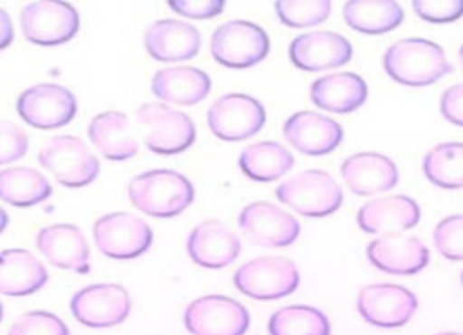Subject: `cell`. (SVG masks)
<instances>
[{
    "label": "cell",
    "mask_w": 463,
    "mask_h": 335,
    "mask_svg": "<svg viewBox=\"0 0 463 335\" xmlns=\"http://www.w3.org/2000/svg\"><path fill=\"white\" fill-rule=\"evenodd\" d=\"M309 98L322 110L349 114L367 100V83L356 72H331L311 83Z\"/></svg>",
    "instance_id": "cell-25"
},
{
    "label": "cell",
    "mask_w": 463,
    "mask_h": 335,
    "mask_svg": "<svg viewBox=\"0 0 463 335\" xmlns=\"http://www.w3.org/2000/svg\"><path fill=\"white\" fill-rule=\"evenodd\" d=\"M186 252L203 268H224L239 257L241 239L222 221L208 219L194 226L188 234Z\"/></svg>",
    "instance_id": "cell-20"
},
{
    "label": "cell",
    "mask_w": 463,
    "mask_h": 335,
    "mask_svg": "<svg viewBox=\"0 0 463 335\" xmlns=\"http://www.w3.org/2000/svg\"><path fill=\"white\" fill-rule=\"evenodd\" d=\"M146 53L159 62H183L201 49V33L195 25L174 18L152 22L143 34Z\"/></svg>",
    "instance_id": "cell-22"
},
{
    "label": "cell",
    "mask_w": 463,
    "mask_h": 335,
    "mask_svg": "<svg viewBox=\"0 0 463 335\" xmlns=\"http://www.w3.org/2000/svg\"><path fill=\"white\" fill-rule=\"evenodd\" d=\"M137 121L145 127V145L148 150L172 156L190 148L197 130L192 118L168 103L148 101L136 110Z\"/></svg>",
    "instance_id": "cell-4"
},
{
    "label": "cell",
    "mask_w": 463,
    "mask_h": 335,
    "mask_svg": "<svg viewBox=\"0 0 463 335\" xmlns=\"http://www.w3.org/2000/svg\"><path fill=\"white\" fill-rule=\"evenodd\" d=\"M206 123L215 138L222 141H242L264 127L266 109L250 94L230 92L210 105Z\"/></svg>",
    "instance_id": "cell-10"
},
{
    "label": "cell",
    "mask_w": 463,
    "mask_h": 335,
    "mask_svg": "<svg viewBox=\"0 0 463 335\" xmlns=\"http://www.w3.org/2000/svg\"><path fill=\"white\" fill-rule=\"evenodd\" d=\"M347 188L358 196H373L391 190L398 183V167L380 152H356L340 165Z\"/></svg>",
    "instance_id": "cell-23"
},
{
    "label": "cell",
    "mask_w": 463,
    "mask_h": 335,
    "mask_svg": "<svg viewBox=\"0 0 463 335\" xmlns=\"http://www.w3.org/2000/svg\"><path fill=\"white\" fill-rule=\"evenodd\" d=\"M29 138L22 127L13 121H0V165L11 163L25 156Z\"/></svg>",
    "instance_id": "cell-37"
},
{
    "label": "cell",
    "mask_w": 463,
    "mask_h": 335,
    "mask_svg": "<svg viewBox=\"0 0 463 335\" xmlns=\"http://www.w3.org/2000/svg\"><path fill=\"white\" fill-rule=\"evenodd\" d=\"M20 27L31 43L61 45L80 31V13L65 0H34L22 9Z\"/></svg>",
    "instance_id": "cell-7"
},
{
    "label": "cell",
    "mask_w": 463,
    "mask_h": 335,
    "mask_svg": "<svg viewBox=\"0 0 463 335\" xmlns=\"http://www.w3.org/2000/svg\"><path fill=\"white\" fill-rule=\"evenodd\" d=\"M288 54L297 69L315 72L345 65L353 58V47L338 33L309 31L291 40Z\"/></svg>",
    "instance_id": "cell-16"
},
{
    "label": "cell",
    "mask_w": 463,
    "mask_h": 335,
    "mask_svg": "<svg viewBox=\"0 0 463 335\" xmlns=\"http://www.w3.org/2000/svg\"><path fill=\"white\" fill-rule=\"evenodd\" d=\"M458 58H459V65H461V69H463V43H461V47H459V53H458Z\"/></svg>",
    "instance_id": "cell-42"
},
{
    "label": "cell",
    "mask_w": 463,
    "mask_h": 335,
    "mask_svg": "<svg viewBox=\"0 0 463 335\" xmlns=\"http://www.w3.org/2000/svg\"><path fill=\"white\" fill-rule=\"evenodd\" d=\"M210 51L217 63L230 69H246L268 56L269 36L253 22L230 20L213 31Z\"/></svg>",
    "instance_id": "cell-8"
},
{
    "label": "cell",
    "mask_w": 463,
    "mask_h": 335,
    "mask_svg": "<svg viewBox=\"0 0 463 335\" xmlns=\"http://www.w3.org/2000/svg\"><path fill=\"white\" fill-rule=\"evenodd\" d=\"M78 110L74 94L58 83H36L16 98L18 116L31 127L49 130L67 125Z\"/></svg>",
    "instance_id": "cell-12"
},
{
    "label": "cell",
    "mask_w": 463,
    "mask_h": 335,
    "mask_svg": "<svg viewBox=\"0 0 463 335\" xmlns=\"http://www.w3.org/2000/svg\"><path fill=\"white\" fill-rule=\"evenodd\" d=\"M222 0H170L168 7L186 18H213L222 13L224 9Z\"/></svg>",
    "instance_id": "cell-38"
},
{
    "label": "cell",
    "mask_w": 463,
    "mask_h": 335,
    "mask_svg": "<svg viewBox=\"0 0 463 335\" xmlns=\"http://www.w3.org/2000/svg\"><path fill=\"white\" fill-rule=\"evenodd\" d=\"M425 177L447 190L463 187V143L445 141L432 147L423 158Z\"/></svg>",
    "instance_id": "cell-32"
},
{
    "label": "cell",
    "mask_w": 463,
    "mask_h": 335,
    "mask_svg": "<svg viewBox=\"0 0 463 335\" xmlns=\"http://www.w3.org/2000/svg\"><path fill=\"white\" fill-rule=\"evenodd\" d=\"M49 279L42 261L25 248L0 252V293L22 297L38 292Z\"/></svg>",
    "instance_id": "cell-27"
},
{
    "label": "cell",
    "mask_w": 463,
    "mask_h": 335,
    "mask_svg": "<svg viewBox=\"0 0 463 335\" xmlns=\"http://www.w3.org/2000/svg\"><path fill=\"white\" fill-rule=\"evenodd\" d=\"M439 112L447 121L463 127V83H456L443 91L439 98Z\"/></svg>",
    "instance_id": "cell-39"
},
{
    "label": "cell",
    "mask_w": 463,
    "mask_h": 335,
    "mask_svg": "<svg viewBox=\"0 0 463 335\" xmlns=\"http://www.w3.org/2000/svg\"><path fill=\"white\" fill-rule=\"evenodd\" d=\"M434 248L450 261L463 259V214L443 217L432 232Z\"/></svg>",
    "instance_id": "cell-35"
},
{
    "label": "cell",
    "mask_w": 463,
    "mask_h": 335,
    "mask_svg": "<svg viewBox=\"0 0 463 335\" xmlns=\"http://www.w3.org/2000/svg\"><path fill=\"white\" fill-rule=\"evenodd\" d=\"M128 199L152 217H174L195 199V188L186 176L170 168H154L134 176L128 183Z\"/></svg>",
    "instance_id": "cell-2"
},
{
    "label": "cell",
    "mask_w": 463,
    "mask_h": 335,
    "mask_svg": "<svg viewBox=\"0 0 463 335\" xmlns=\"http://www.w3.org/2000/svg\"><path fill=\"white\" fill-rule=\"evenodd\" d=\"M237 221L241 232L259 246H289L300 235L297 217L268 201L246 205Z\"/></svg>",
    "instance_id": "cell-15"
},
{
    "label": "cell",
    "mask_w": 463,
    "mask_h": 335,
    "mask_svg": "<svg viewBox=\"0 0 463 335\" xmlns=\"http://www.w3.org/2000/svg\"><path fill=\"white\" fill-rule=\"evenodd\" d=\"M89 139L98 152L110 161H125L137 154L139 145L130 134L127 114L119 110H105L96 114L87 127Z\"/></svg>",
    "instance_id": "cell-26"
},
{
    "label": "cell",
    "mask_w": 463,
    "mask_h": 335,
    "mask_svg": "<svg viewBox=\"0 0 463 335\" xmlns=\"http://www.w3.org/2000/svg\"><path fill=\"white\" fill-rule=\"evenodd\" d=\"M98 250L110 259H134L143 255L154 241V232L141 217L128 212H110L92 225Z\"/></svg>",
    "instance_id": "cell-9"
},
{
    "label": "cell",
    "mask_w": 463,
    "mask_h": 335,
    "mask_svg": "<svg viewBox=\"0 0 463 335\" xmlns=\"http://www.w3.org/2000/svg\"><path fill=\"white\" fill-rule=\"evenodd\" d=\"M382 63L387 76L407 87L430 85L452 71L441 45L427 38H402L391 43Z\"/></svg>",
    "instance_id": "cell-1"
},
{
    "label": "cell",
    "mask_w": 463,
    "mask_h": 335,
    "mask_svg": "<svg viewBox=\"0 0 463 335\" xmlns=\"http://www.w3.org/2000/svg\"><path fill=\"white\" fill-rule=\"evenodd\" d=\"M2 319H4V306H2V302H0V322H2Z\"/></svg>",
    "instance_id": "cell-44"
},
{
    "label": "cell",
    "mask_w": 463,
    "mask_h": 335,
    "mask_svg": "<svg viewBox=\"0 0 463 335\" xmlns=\"http://www.w3.org/2000/svg\"><path fill=\"white\" fill-rule=\"evenodd\" d=\"M7 225H9V215H7V212L0 206V234L7 228Z\"/></svg>",
    "instance_id": "cell-41"
},
{
    "label": "cell",
    "mask_w": 463,
    "mask_h": 335,
    "mask_svg": "<svg viewBox=\"0 0 463 335\" xmlns=\"http://www.w3.org/2000/svg\"><path fill=\"white\" fill-rule=\"evenodd\" d=\"M300 273L297 264L282 255L255 257L233 273L235 288L257 301H273L297 290Z\"/></svg>",
    "instance_id": "cell-6"
},
{
    "label": "cell",
    "mask_w": 463,
    "mask_h": 335,
    "mask_svg": "<svg viewBox=\"0 0 463 335\" xmlns=\"http://www.w3.org/2000/svg\"><path fill=\"white\" fill-rule=\"evenodd\" d=\"M438 335H463V333H458V331H443V333H438Z\"/></svg>",
    "instance_id": "cell-43"
},
{
    "label": "cell",
    "mask_w": 463,
    "mask_h": 335,
    "mask_svg": "<svg viewBox=\"0 0 463 335\" xmlns=\"http://www.w3.org/2000/svg\"><path fill=\"white\" fill-rule=\"evenodd\" d=\"M356 308L362 319L373 326L400 328L418 310V299L402 284H367L358 292Z\"/></svg>",
    "instance_id": "cell-14"
},
{
    "label": "cell",
    "mask_w": 463,
    "mask_h": 335,
    "mask_svg": "<svg viewBox=\"0 0 463 335\" xmlns=\"http://www.w3.org/2000/svg\"><path fill=\"white\" fill-rule=\"evenodd\" d=\"M275 13L288 27H311L322 24L331 13L329 0H277Z\"/></svg>",
    "instance_id": "cell-33"
},
{
    "label": "cell",
    "mask_w": 463,
    "mask_h": 335,
    "mask_svg": "<svg viewBox=\"0 0 463 335\" xmlns=\"http://www.w3.org/2000/svg\"><path fill=\"white\" fill-rule=\"evenodd\" d=\"M282 134L291 147L307 156L329 154L344 138V130L338 121L313 110L293 112L284 121Z\"/></svg>",
    "instance_id": "cell-18"
},
{
    "label": "cell",
    "mask_w": 463,
    "mask_h": 335,
    "mask_svg": "<svg viewBox=\"0 0 463 335\" xmlns=\"http://www.w3.org/2000/svg\"><path fill=\"white\" fill-rule=\"evenodd\" d=\"M52 187L49 179L31 167H9L0 170V199L13 206H34L49 199Z\"/></svg>",
    "instance_id": "cell-30"
},
{
    "label": "cell",
    "mask_w": 463,
    "mask_h": 335,
    "mask_svg": "<svg viewBox=\"0 0 463 335\" xmlns=\"http://www.w3.org/2000/svg\"><path fill=\"white\" fill-rule=\"evenodd\" d=\"M269 335H331V322L315 306L289 304L271 313Z\"/></svg>",
    "instance_id": "cell-31"
},
{
    "label": "cell",
    "mask_w": 463,
    "mask_h": 335,
    "mask_svg": "<svg viewBox=\"0 0 463 335\" xmlns=\"http://www.w3.org/2000/svg\"><path fill=\"white\" fill-rule=\"evenodd\" d=\"M344 20L364 34H383L403 22V9L392 0H347L344 4Z\"/></svg>",
    "instance_id": "cell-29"
},
{
    "label": "cell",
    "mask_w": 463,
    "mask_h": 335,
    "mask_svg": "<svg viewBox=\"0 0 463 335\" xmlns=\"http://www.w3.org/2000/svg\"><path fill=\"white\" fill-rule=\"evenodd\" d=\"M237 163L246 177L268 183L291 170L295 158L282 143L268 139L244 147Z\"/></svg>",
    "instance_id": "cell-28"
},
{
    "label": "cell",
    "mask_w": 463,
    "mask_h": 335,
    "mask_svg": "<svg viewBox=\"0 0 463 335\" xmlns=\"http://www.w3.org/2000/svg\"><path fill=\"white\" fill-rule=\"evenodd\" d=\"M150 91L163 103L195 105L210 94L212 80L203 69L174 65L159 69L152 76Z\"/></svg>",
    "instance_id": "cell-24"
},
{
    "label": "cell",
    "mask_w": 463,
    "mask_h": 335,
    "mask_svg": "<svg viewBox=\"0 0 463 335\" xmlns=\"http://www.w3.org/2000/svg\"><path fill=\"white\" fill-rule=\"evenodd\" d=\"M183 322L192 335H244L250 313L239 301L213 293L192 301Z\"/></svg>",
    "instance_id": "cell-11"
},
{
    "label": "cell",
    "mask_w": 463,
    "mask_h": 335,
    "mask_svg": "<svg viewBox=\"0 0 463 335\" xmlns=\"http://www.w3.org/2000/svg\"><path fill=\"white\" fill-rule=\"evenodd\" d=\"M369 263L392 275H414L429 264V248L414 235L387 234L367 244Z\"/></svg>",
    "instance_id": "cell-17"
},
{
    "label": "cell",
    "mask_w": 463,
    "mask_h": 335,
    "mask_svg": "<svg viewBox=\"0 0 463 335\" xmlns=\"http://www.w3.org/2000/svg\"><path fill=\"white\" fill-rule=\"evenodd\" d=\"M13 38H14V29H13L11 18H9L7 11H4L0 7V51L5 49L7 45H11Z\"/></svg>",
    "instance_id": "cell-40"
},
{
    "label": "cell",
    "mask_w": 463,
    "mask_h": 335,
    "mask_svg": "<svg viewBox=\"0 0 463 335\" xmlns=\"http://www.w3.org/2000/svg\"><path fill=\"white\" fill-rule=\"evenodd\" d=\"M40 165L69 188L90 185L99 174V161L89 147L72 134L52 136L38 152Z\"/></svg>",
    "instance_id": "cell-5"
},
{
    "label": "cell",
    "mask_w": 463,
    "mask_h": 335,
    "mask_svg": "<svg viewBox=\"0 0 463 335\" xmlns=\"http://www.w3.org/2000/svg\"><path fill=\"white\" fill-rule=\"evenodd\" d=\"M38 252L54 266L87 273L90 270V250L83 232L71 223H56L43 226L36 234Z\"/></svg>",
    "instance_id": "cell-21"
},
{
    "label": "cell",
    "mask_w": 463,
    "mask_h": 335,
    "mask_svg": "<svg viewBox=\"0 0 463 335\" xmlns=\"http://www.w3.org/2000/svg\"><path fill=\"white\" fill-rule=\"evenodd\" d=\"M461 282H463V272H461Z\"/></svg>",
    "instance_id": "cell-45"
},
{
    "label": "cell",
    "mask_w": 463,
    "mask_h": 335,
    "mask_svg": "<svg viewBox=\"0 0 463 335\" xmlns=\"http://www.w3.org/2000/svg\"><path fill=\"white\" fill-rule=\"evenodd\" d=\"M275 196L280 203L306 217H326L336 212L344 199L342 187L336 179L329 172L318 168L302 170L291 176L277 187Z\"/></svg>",
    "instance_id": "cell-3"
},
{
    "label": "cell",
    "mask_w": 463,
    "mask_h": 335,
    "mask_svg": "<svg viewBox=\"0 0 463 335\" xmlns=\"http://www.w3.org/2000/svg\"><path fill=\"white\" fill-rule=\"evenodd\" d=\"M132 308L127 288L116 282H98L78 290L71 297V311L78 322L89 328H110L121 324Z\"/></svg>",
    "instance_id": "cell-13"
},
{
    "label": "cell",
    "mask_w": 463,
    "mask_h": 335,
    "mask_svg": "<svg viewBox=\"0 0 463 335\" xmlns=\"http://www.w3.org/2000/svg\"><path fill=\"white\" fill-rule=\"evenodd\" d=\"M7 335H69V328L56 313L33 310L20 315Z\"/></svg>",
    "instance_id": "cell-34"
},
{
    "label": "cell",
    "mask_w": 463,
    "mask_h": 335,
    "mask_svg": "<svg viewBox=\"0 0 463 335\" xmlns=\"http://www.w3.org/2000/svg\"><path fill=\"white\" fill-rule=\"evenodd\" d=\"M412 11L425 22L449 24L463 16V0H414Z\"/></svg>",
    "instance_id": "cell-36"
},
{
    "label": "cell",
    "mask_w": 463,
    "mask_h": 335,
    "mask_svg": "<svg viewBox=\"0 0 463 335\" xmlns=\"http://www.w3.org/2000/svg\"><path fill=\"white\" fill-rule=\"evenodd\" d=\"M420 219V205L405 194H392L371 199L364 203L356 212L358 226L364 232L374 235L402 234L403 230L416 226Z\"/></svg>",
    "instance_id": "cell-19"
}]
</instances>
